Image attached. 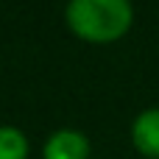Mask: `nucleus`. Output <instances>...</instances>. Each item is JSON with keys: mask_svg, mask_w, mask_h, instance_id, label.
<instances>
[{"mask_svg": "<svg viewBox=\"0 0 159 159\" xmlns=\"http://www.w3.org/2000/svg\"><path fill=\"white\" fill-rule=\"evenodd\" d=\"M70 31L92 45H106L120 39L134 20L129 0H70L64 8Z\"/></svg>", "mask_w": 159, "mask_h": 159, "instance_id": "f257e3e1", "label": "nucleus"}, {"mask_svg": "<svg viewBox=\"0 0 159 159\" xmlns=\"http://www.w3.org/2000/svg\"><path fill=\"white\" fill-rule=\"evenodd\" d=\"M87 157H89V140L75 129H56L42 145V159H87Z\"/></svg>", "mask_w": 159, "mask_h": 159, "instance_id": "f03ea898", "label": "nucleus"}, {"mask_svg": "<svg viewBox=\"0 0 159 159\" xmlns=\"http://www.w3.org/2000/svg\"><path fill=\"white\" fill-rule=\"evenodd\" d=\"M131 143L148 159H159V106L140 112L131 123Z\"/></svg>", "mask_w": 159, "mask_h": 159, "instance_id": "7ed1b4c3", "label": "nucleus"}, {"mask_svg": "<svg viewBox=\"0 0 159 159\" xmlns=\"http://www.w3.org/2000/svg\"><path fill=\"white\" fill-rule=\"evenodd\" d=\"M28 137L17 126H0V159H28Z\"/></svg>", "mask_w": 159, "mask_h": 159, "instance_id": "20e7f679", "label": "nucleus"}]
</instances>
